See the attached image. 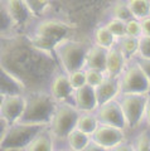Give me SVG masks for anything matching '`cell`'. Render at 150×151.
<instances>
[{"label": "cell", "instance_id": "obj_1", "mask_svg": "<svg viewBox=\"0 0 150 151\" xmlns=\"http://www.w3.org/2000/svg\"><path fill=\"white\" fill-rule=\"evenodd\" d=\"M72 27L57 19H48L37 24L34 34L30 38L33 48L40 52H54L61 42L67 39Z\"/></svg>", "mask_w": 150, "mask_h": 151}, {"label": "cell", "instance_id": "obj_2", "mask_svg": "<svg viewBox=\"0 0 150 151\" xmlns=\"http://www.w3.org/2000/svg\"><path fill=\"white\" fill-rule=\"evenodd\" d=\"M57 105L58 102L52 97L50 93L34 92L27 96L25 111L20 121L28 122V124L49 125Z\"/></svg>", "mask_w": 150, "mask_h": 151}, {"label": "cell", "instance_id": "obj_3", "mask_svg": "<svg viewBox=\"0 0 150 151\" xmlns=\"http://www.w3.org/2000/svg\"><path fill=\"white\" fill-rule=\"evenodd\" d=\"M87 52L88 47L83 42L72 40L69 38L62 40L54 49V53L66 73L85 68Z\"/></svg>", "mask_w": 150, "mask_h": 151}, {"label": "cell", "instance_id": "obj_4", "mask_svg": "<svg viewBox=\"0 0 150 151\" xmlns=\"http://www.w3.org/2000/svg\"><path fill=\"white\" fill-rule=\"evenodd\" d=\"M49 125L40 124H28V122L18 121L10 125L6 136L0 141L1 150H25L30 141L39 132Z\"/></svg>", "mask_w": 150, "mask_h": 151}, {"label": "cell", "instance_id": "obj_5", "mask_svg": "<svg viewBox=\"0 0 150 151\" xmlns=\"http://www.w3.org/2000/svg\"><path fill=\"white\" fill-rule=\"evenodd\" d=\"M79 115L81 111L74 105H71L69 102H58L53 117L49 122V130L54 139L66 141L69 132L76 129Z\"/></svg>", "mask_w": 150, "mask_h": 151}, {"label": "cell", "instance_id": "obj_6", "mask_svg": "<svg viewBox=\"0 0 150 151\" xmlns=\"http://www.w3.org/2000/svg\"><path fill=\"white\" fill-rule=\"evenodd\" d=\"M149 93H120L118 100L124 111L128 129H135L144 120Z\"/></svg>", "mask_w": 150, "mask_h": 151}, {"label": "cell", "instance_id": "obj_7", "mask_svg": "<svg viewBox=\"0 0 150 151\" xmlns=\"http://www.w3.org/2000/svg\"><path fill=\"white\" fill-rule=\"evenodd\" d=\"M121 93H150V81L136 60L131 59L120 76Z\"/></svg>", "mask_w": 150, "mask_h": 151}, {"label": "cell", "instance_id": "obj_8", "mask_svg": "<svg viewBox=\"0 0 150 151\" xmlns=\"http://www.w3.org/2000/svg\"><path fill=\"white\" fill-rule=\"evenodd\" d=\"M96 115L98 117V120H100V124L120 127V129H124V130L128 127L124 111L121 108V105L118 98L100 105L96 110Z\"/></svg>", "mask_w": 150, "mask_h": 151}, {"label": "cell", "instance_id": "obj_9", "mask_svg": "<svg viewBox=\"0 0 150 151\" xmlns=\"http://www.w3.org/2000/svg\"><path fill=\"white\" fill-rule=\"evenodd\" d=\"M27 96L25 94H15V96H1L0 105V117L5 119L9 124L13 125L20 121L23 113L25 111Z\"/></svg>", "mask_w": 150, "mask_h": 151}, {"label": "cell", "instance_id": "obj_10", "mask_svg": "<svg viewBox=\"0 0 150 151\" xmlns=\"http://www.w3.org/2000/svg\"><path fill=\"white\" fill-rule=\"evenodd\" d=\"M92 140L101 149H115L119 144L125 141L124 129L105 124H100L92 134Z\"/></svg>", "mask_w": 150, "mask_h": 151}, {"label": "cell", "instance_id": "obj_11", "mask_svg": "<svg viewBox=\"0 0 150 151\" xmlns=\"http://www.w3.org/2000/svg\"><path fill=\"white\" fill-rule=\"evenodd\" d=\"M73 105L81 112H96L98 108V100L95 87L90 84L77 88L73 94Z\"/></svg>", "mask_w": 150, "mask_h": 151}, {"label": "cell", "instance_id": "obj_12", "mask_svg": "<svg viewBox=\"0 0 150 151\" xmlns=\"http://www.w3.org/2000/svg\"><path fill=\"white\" fill-rule=\"evenodd\" d=\"M49 93L57 102H68L73 98L74 88L67 73L57 74L49 83Z\"/></svg>", "mask_w": 150, "mask_h": 151}, {"label": "cell", "instance_id": "obj_13", "mask_svg": "<svg viewBox=\"0 0 150 151\" xmlns=\"http://www.w3.org/2000/svg\"><path fill=\"white\" fill-rule=\"evenodd\" d=\"M0 93L1 96H15L25 94V84L20 81L19 77L13 74L5 67H1L0 73Z\"/></svg>", "mask_w": 150, "mask_h": 151}, {"label": "cell", "instance_id": "obj_14", "mask_svg": "<svg viewBox=\"0 0 150 151\" xmlns=\"http://www.w3.org/2000/svg\"><path fill=\"white\" fill-rule=\"evenodd\" d=\"M96 89V94H97V100H98V105L106 103L111 100L118 98L121 93V88H120V77H107L102 81Z\"/></svg>", "mask_w": 150, "mask_h": 151}, {"label": "cell", "instance_id": "obj_15", "mask_svg": "<svg viewBox=\"0 0 150 151\" xmlns=\"http://www.w3.org/2000/svg\"><path fill=\"white\" fill-rule=\"evenodd\" d=\"M129 59L124 55L118 44L109 49L107 54V63H106V74L109 77H120L121 73L128 64Z\"/></svg>", "mask_w": 150, "mask_h": 151}, {"label": "cell", "instance_id": "obj_16", "mask_svg": "<svg viewBox=\"0 0 150 151\" xmlns=\"http://www.w3.org/2000/svg\"><path fill=\"white\" fill-rule=\"evenodd\" d=\"M3 5L15 23V27H22L28 23L32 14L24 0H3Z\"/></svg>", "mask_w": 150, "mask_h": 151}, {"label": "cell", "instance_id": "obj_17", "mask_svg": "<svg viewBox=\"0 0 150 151\" xmlns=\"http://www.w3.org/2000/svg\"><path fill=\"white\" fill-rule=\"evenodd\" d=\"M107 54H109V49L93 44L92 47L88 48V52H87L86 68H96L106 72Z\"/></svg>", "mask_w": 150, "mask_h": 151}, {"label": "cell", "instance_id": "obj_18", "mask_svg": "<svg viewBox=\"0 0 150 151\" xmlns=\"http://www.w3.org/2000/svg\"><path fill=\"white\" fill-rule=\"evenodd\" d=\"M54 149V136L49 130V126L43 129L34 139L30 141V144L27 146L25 150H53Z\"/></svg>", "mask_w": 150, "mask_h": 151}, {"label": "cell", "instance_id": "obj_19", "mask_svg": "<svg viewBox=\"0 0 150 151\" xmlns=\"http://www.w3.org/2000/svg\"><path fill=\"white\" fill-rule=\"evenodd\" d=\"M91 140H92V136L90 134H86V132L78 130L76 127V129L72 130L68 134L66 142H67L69 149L79 151V150H86L87 146L90 145Z\"/></svg>", "mask_w": 150, "mask_h": 151}, {"label": "cell", "instance_id": "obj_20", "mask_svg": "<svg viewBox=\"0 0 150 151\" xmlns=\"http://www.w3.org/2000/svg\"><path fill=\"white\" fill-rule=\"evenodd\" d=\"M119 48L121 52L124 53V55L128 58L129 60L136 58L139 55V49H140V38H135V37H130V35H125L123 38L118 39Z\"/></svg>", "mask_w": 150, "mask_h": 151}, {"label": "cell", "instance_id": "obj_21", "mask_svg": "<svg viewBox=\"0 0 150 151\" xmlns=\"http://www.w3.org/2000/svg\"><path fill=\"white\" fill-rule=\"evenodd\" d=\"M100 125V120L96 115V112H81L78 120H77V129L86 134H92L96 131V129Z\"/></svg>", "mask_w": 150, "mask_h": 151}, {"label": "cell", "instance_id": "obj_22", "mask_svg": "<svg viewBox=\"0 0 150 151\" xmlns=\"http://www.w3.org/2000/svg\"><path fill=\"white\" fill-rule=\"evenodd\" d=\"M93 40H95L96 45H100L102 48L110 49L112 48L116 43H118V39L115 38V35L110 32V29L105 25H100L95 30V34H93Z\"/></svg>", "mask_w": 150, "mask_h": 151}, {"label": "cell", "instance_id": "obj_23", "mask_svg": "<svg viewBox=\"0 0 150 151\" xmlns=\"http://www.w3.org/2000/svg\"><path fill=\"white\" fill-rule=\"evenodd\" d=\"M134 18L143 19L150 15V0H126Z\"/></svg>", "mask_w": 150, "mask_h": 151}, {"label": "cell", "instance_id": "obj_24", "mask_svg": "<svg viewBox=\"0 0 150 151\" xmlns=\"http://www.w3.org/2000/svg\"><path fill=\"white\" fill-rule=\"evenodd\" d=\"M111 15L112 18L120 19V20H124V22H129L134 18L126 0H119V1H116L114 4V6L111 8Z\"/></svg>", "mask_w": 150, "mask_h": 151}, {"label": "cell", "instance_id": "obj_25", "mask_svg": "<svg viewBox=\"0 0 150 151\" xmlns=\"http://www.w3.org/2000/svg\"><path fill=\"white\" fill-rule=\"evenodd\" d=\"M32 17H42L50 5V0H24Z\"/></svg>", "mask_w": 150, "mask_h": 151}, {"label": "cell", "instance_id": "obj_26", "mask_svg": "<svg viewBox=\"0 0 150 151\" xmlns=\"http://www.w3.org/2000/svg\"><path fill=\"white\" fill-rule=\"evenodd\" d=\"M106 27L110 29V32L115 35L116 39H120L126 35V22L120 20L116 18H111L109 23H106Z\"/></svg>", "mask_w": 150, "mask_h": 151}, {"label": "cell", "instance_id": "obj_27", "mask_svg": "<svg viewBox=\"0 0 150 151\" xmlns=\"http://www.w3.org/2000/svg\"><path fill=\"white\" fill-rule=\"evenodd\" d=\"M68 77H69V81H71L72 86L76 91L77 88L85 86L87 84V74H86V67L85 68H79V69H76L73 70L71 73H67Z\"/></svg>", "mask_w": 150, "mask_h": 151}, {"label": "cell", "instance_id": "obj_28", "mask_svg": "<svg viewBox=\"0 0 150 151\" xmlns=\"http://www.w3.org/2000/svg\"><path fill=\"white\" fill-rule=\"evenodd\" d=\"M86 74H87V84H90L92 87H97L107 77L105 70L96 68H86Z\"/></svg>", "mask_w": 150, "mask_h": 151}, {"label": "cell", "instance_id": "obj_29", "mask_svg": "<svg viewBox=\"0 0 150 151\" xmlns=\"http://www.w3.org/2000/svg\"><path fill=\"white\" fill-rule=\"evenodd\" d=\"M134 147L135 150H150V127L138 134L134 140Z\"/></svg>", "mask_w": 150, "mask_h": 151}, {"label": "cell", "instance_id": "obj_30", "mask_svg": "<svg viewBox=\"0 0 150 151\" xmlns=\"http://www.w3.org/2000/svg\"><path fill=\"white\" fill-rule=\"evenodd\" d=\"M126 35L135 37V38H141L143 37V29H141L140 19L133 18L131 20L126 22Z\"/></svg>", "mask_w": 150, "mask_h": 151}, {"label": "cell", "instance_id": "obj_31", "mask_svg": "<svg viewBox=\"0 0 150 151\" xmlns=\"http://www.w3.org/2000/svg\"><path fill=\"white\" fill-rule=\"evenodd\" d=\"M15 27V23L12 19L10 14L8 13V10L5 9V6L1 5V32H10L13 28Z\"/></svg>", "mask_w": 150, "mask_h": 151}, {"label": "cell", "instance_id": "obj_32", "mask_svg": "<svg viewBox=\"0 0 150 151\" xmlns=\"http://www.w3.org/2000/svg\"><path fill=\"white\" fill-rule=\"evenodd\" d=\"M139 55L150 58V37H141L140 38Z\"/></svg>", "mask_w": 150, "mask_h": 151}, {"label": "cell", "instance_id": "obj_33", "mask_svg": "<svg viewBox=\"0 0 150 151\" xmlns=\"http://www.w3.org/2000/svg\"><path fill=\"white\" fill-rule=\"evenodd\" d=\"M135 60L138 62V64L141 67V69L144 70V73L146 74V77L149 78L150 81V58L148 57H141V55H138Z\"/></svg>", "mask_w": 150, "mask_h": 151}, {"label": "cell", "instance_id": "obj_34", "mask_svg": "<svg viewBox=\"0 0 150 151\" xmlns=\"http://www.w3.org/2000/svg\"><path fill=\"white\" fill-rule=\"evenodd\" d=\"M140 23H141L143 37H150V15L140 19Z\"/></svg>", "mask_w": 150, "mask_h": 151}, {"label": "cell", "instance_id": "obj_35", "mask_svg": "<svg viewBox=\"0 0 150 151\" xmlns=\"http://www.w3.org/2000/svg\"><path fill=\"white\" fill-rule=\"evenodd\" d=\"M9 129H10V124L3 117H0V141L6 136Z\"/></svg>", "mask_w": 150, "mask_h": 151}, {"label": "cell", "instance_id": "obj_36", "mask_svg": "<svg viewBox=\"0 0 150 151\" xmlns=\"http://www.w3.org/2000/svg\"><path fill=\"white\" fill-rule=\"evenodd\" d=\"M144 119H145V121H146V125H148V127H150V94H149V98H148L146 108H145V115H144Z\"/></svg>", "mask_w": 150, "mask_h": 151}, {"label": "cell", "instance_id": "obj_37", "mask_svg": "<svg viewBox=\"0 0 150 151\" xmlns=\"http://www.w3.org/2000/svg\"><path fill=\"white\" fill-rule=\"evenodd\" d=\"M149 94H150V93H149Z\"/></svg>", "mask_w": 150, "mask_h": 151}]
</instances>
